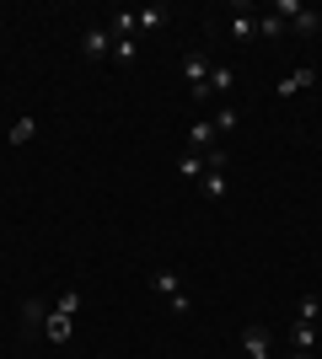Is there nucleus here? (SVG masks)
<instances>
[{"label": "nucleus", "instance_id": "9d476101", "mask_svg": "<svg viewBox=\"0 0 322 359\" xmlns=\"http://www.w3.org/2000/svg\"><path fill=\"white\" fill-rule=\"evenodd\" d=\"M231 38H258V16H253V6H236V22H231Z\"/></svg>", "mask_w": 322, "mask_h": 359}, {"label": "nucleus", "instance_id": "5701e85b", "mask_svg": "<svg viewBox=\"0 0 322 359\" xmlns=\"http://www.w3.org/2000/svg\"><path fill=\"white\" fill-rule=\"evenodd\" d=\"M290 359H307V354H290Z\"/></svg>", "mask_w": 322, "mask_h": 359}, {"label": "nucleus", "instance_id": "412c9836", "mask_svg": "<svg viewBox=\"0 0 322 359\" xmlns=\"http://www.w3.org/2000/svg\"><path fill=\"white\" fill-rule=\"evenodd\" d=\"M32 135H38V123H32V118H16V123H11V140H16V145H22V140H32Z\"/></svg>", "mask_w": 322, "mask_h": 359}, {"label": "nucleus", "instance_id": "f03ea898", "mask_svg": "<svg viewBox=\"0 0 322 359\" xmlns=\"http://www.w3.org/2000/svg\"><path fill=\"white\" fill-rule=\"evenodd\" d=\"M183 75H188L194 102H215V97H210V65H204V54H183Z\"/></svg>", "mask_w": 322, "mask_h": 359}, {"label": "nucleus", "instance_id": "2eb2a0df", "mask_svg": "<svg viewBox=\"0 0 322 359\" xmlns=\"http://www.w3.org/2000/svg\"><path fill=\"white\" fill-rule=\"evenodd\" d=\"M177 172H183L188 182H199V177H204V156H199V150H188L183 161H177Z\"/></svg>", "mask_w": 322, "mask_h": 359}, {"label": "nucleus", "instance_id": "dca6fc26", "mask_svg": "<svg viewBox=\"0 0 322 359\" xmlns=\"http://www.w3.org/2000/svg\"><path fill=\"white\" fill-rule=\"evenodd\" d=\"M317 316H322V300H317V295H307L301 306H295V316H290V322H311V327H317Z\"/></svg>", "mask_w": 322, "mask_h": 359}, {"label": "nucleus", "instance_id": "9b49d317", "mask_svg": "<svg viewBox=\"0 0 322 359\" xmlns=\"http://www.w3.org/2000/svg\"><path fill=\"white\" fill-rule=\"evenodd\" d=\"M70 327H76V316H60V311H54V316H48V322H43L48 344H70Z\"/></svg>", "mask_w": 322, "mask_h": 359}, {"label": "nucleus", "instance_id": "20e7f679", "mask_svg": "<svg viewBox=\"0 0 322 359\" xmlns=\"http://www.w3.org/2000/svg\"><path fill=\"white\" fill-rule=\"evenodd\" d=\"M81 54H86V60H113V32H107V22L86 27V38H81Z\"/></svg>", "mask_w": 322, "mask_h": 359}, {"label": "nucleus", "instance_id": "7ed1b4c3", "mask_svg": "<svg viewBox=\"0 0 322 359\" xmlns=\"http://www.w3.org/2000/svg\"><path fill=\"white\" fill-rule=\"evenodd\" d=\"M151 290H156V295H167L172 306H177V311H188V306H194V300H188V290H183V279H177V273H172V269L151 273Z\"/></svg>", "mask_w": 322, "mask_h": 359}, {"label": "nucleus", "instance_id": "4468645a", "mask_svg": "<svg viewBox=\"0 0 322 359\" xmlns=\"http://www.w3.org/2000/svg\"><path fill=\"white\" fill-rule=\"evenodd\" d=\"M317 348V327L311 322H295V354H311Z\"/></svg>", "mask_w": 322, "mask_h": 359}, {"label": "nucleus", "instance_id": "4be33fe9", "mask_svg": "<svg viewBox=\"0 0 322 359\" xmlns=\"http://www.w3.org/2000/svg\"><path fill=\"white\" fill-rule=\"evenodd\" d=\"M258 32H263V38H279V32H285V22H279V16H258Z\"/></svg>", "mask_w": 322, "mask_h": 359}, {"label": "nucleus", "instance_id": "0eeeda50", "mask_svg": "<svg viewBox=\"0 0 322 359\" xmlns=\"http://www.w3.org/2000/svg\"><path fill=\"white\" fill-rule=\"evenodd\" d=\"M311 86H317V70L301 65V70H290L285 81H279V97H295V91H311Z\"/></svg>", "mask_w": 322, "mask_h": 359}, {"label": "nucleus", "instance_id": "39448f33", "mask_svg": "<svg viewBox=\"0 0 322 359\" xmlns=\"http://www.w3.org/2000/svg\"><path fill=\"white\" fill-rule=\"evenodd\" d=\"M242 354L247 359H274V348H269V327H263V322L242 327Z\"/></svg>", "mask_w": 322, "mask_h": 359}, {"label": "nucleus", "instance_id": "ddd939ff", "mask_svg": "<svg viewBox=\"0 0 322 359\" xmlns=\"http://www.w3.org/2000/svg\"><path fill=\"white\" fill-rule=\"evenodd\" d=\"M107 32H113V43H123V38H135V11H119V16H113V22H107Z\"/></svg>", "mask_w": 322, "mask_h": 359}, {"label": "nucleus", "instance_id": "aec40b11", "mask_svg": "<svg viewBox=\"0 0 322 359\" xmlns=\"http://www.w3.org/2000/svg\"><path fill=\"white\" fill-rule=\"evenodd\" d=\"M231 129H236V107H220L215 113V135H231Z\"/></svg>", "mask_w": 322, "mask_h": 359}, {"label": "nucleus", "instance_id": "423d86ee", "mask_svg": "<svg viewBox=\"0 0 322 359\" xmlns=\"http://www.w3.org/2000/svg\"><path fill=\"white\" fill-rule=\"evenodd\" d=\"M167 22H172L167 6H140V11H135V27H140V32H161Z\"/></svg>", "mask_w": 322, "mask_h": 359}, {"label": "nucleus", "instance_id": "6ab92c4d", "mask_svg": "<svg viewBox=\"0 0 322 359\" xmlns=\"http://www.w3.org/2000/svg\"><path fill=\"white\" fill-rule=\"evenodd\" d=\"M54 311H60V316H76V311H81V290H60Z\"/></svg>", "mask_w": 322, "mask_h": 359}, {"label": "nucleus", "instance_id": "f257e3e1", "mask_svg": "<svg viewBox=\"0 0 322 359\" xmlns=\"http://www.w3.org/2000/svg\"><path fill=\"white\" fill-rule=\"evenodd\" d=\"M274 16H279V22H290L295 32H317L322 27V11H317V6H301V0H279Z\"/></svg>", "mask_w": 322, "mask_h": 359}, {"label": "nucleus", "instance_id": "f8f14e48", "mask_svg": "<svg viewBox=\"0 0 322 359\" xmlns=\"http://www.w3.org/2000/svg\"><path fill=\"white\" fill-rule=\"evenodd\" d=\"M48 316H54V311H48V306H43L38 295H27V300H22V322H27V327H43Z\"/></svg>", "mask_w": 322, "mask_h": 359}, {"label": "nucleus", "instance_id": "a211bd4d", "mask_svg": "<svg viewBox=\"0 0 322 359\" xmlns=\"http://www.w3.org/2000/svg\"><path fill=\"white\" fill-rule=\"evenodd\" d=\"M231 91V70L226 65H210V97H226Z\"/></svg>", "mask_w": 322, "mask_h": 359}, {"label": "nucleus", "instance_id": "f3484780", "mask_svg": "<svg viewBox=\"0 0 322 359\" xmlns=\"http://www.w3.org/2000/svg\"><path fill=\"white\" fill-rule=\"evenodd\" d=\"M140 48H145L140 38H123V43H113V60H119V65H135V60H140Z\"/></svg>", "mask_w": 322, "mask_h": 359}, {"label": "nucleus", "instance_id": "6e6552de", "mask_svg": "<svg viewBox=\"0 0 322 359\" xmlns=\"http://www.w3.org/2000/svg\"><path fill=\"white\" fill-rule=\"evenodd\" d=\"M215 140H220V135H215V123H210V118H199L194 129H188V145L199 150V156H210V150H215Z\"/></svg>", "mask_w": 322, "mask_h": 359}, {"label": "nucleus", "instance_id": "1a4fd4ad", "mask_svg": "<svg viewBox=\"0 0 322 359\" xmlns=\"http://www.w3.org/2000/svg\"><path fill=\"white\" fill-rule=\"evenodd\" d=\"M204 198H226L231 194V182H226V166H204Z\"/></svg>", "mask_w": 322, "mask_h": 359}]
</instances>
